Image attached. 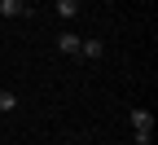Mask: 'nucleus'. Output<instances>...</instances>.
<instances>
[{
    "label": "nucleus",
    "mask_w": 158,
    "mask_h": 145,
    "mask_svg": "<svg viewBox=\"0 0 158 145\" xmlns=\"http://www.w3.org/2000/svg\"><path fill=\"white\" fill-rule=\"evenodd\" d=\"M127 119H132V136H136V145H154V114H149V110H132Z\"/></svg>",
    "instance_id": "nucleus-1"
},
{
    "label": "nucleus",
    "mask_w": 158,
    "mask_h": 145,
    "mask_svg": "<svg viewBox=\"0 0 158 145\" xmlns=\"http://www.w3.org/2000/svg\"><path fill=\"white\" fill-rule=\"evenodd\" d=\"M0 18H31L27 0H0Z\"/></svg>",
    "instance_id": "nucleus-2"
},
{
    "label": "nucleus",
    "mask_w": 158,
    "mask_h": 145,
    "mask_svg": "<svg viewBox=\"0 0 158 145\" xmlns=\"http://www.w3.org/2000/svg\"><path fill=\"white\" fill-rule=\"evenodd\" d=\"M79 44H84V40H79L75 31H62V35H57V53H66V57H79Z\"/></svg>",
    "instance_id": "nucleus-3"
},
{
    "label": "nucleus",
    "mask_w": 158,
    "mask_h": 145,
    "mask_svg": "<svg viewBox=\"0 0 158 145\" xmlns=\"http://www.w3.org/2000/svg\"><path fill=\"white\" fill-rule=\"evenodd\" d=\"M101 53H106V44H101V40H84V44H79V57H88V62H97Z\"/></svg>",
    "instance_id": "nucleus-4"
},
{
    "label": "nucleus",
    "mask_w": 158,
    "mask_h": 145,
    "mask_svg": "<svg viewBox=\"0 0 158 145\" xmlns=\"http://www.w3.org/2000/svg\"><path fill=\"white\" fill-rule=\"evenodd\" d=\"M57 13H62V18H75L79 13V0H57Z\"/></svg>",
    "instance_id": "nucleus-5"
},
{
    "label": "nucleus",
    "mask_w": 158,
    "mask_h": 145,
    "mask_svg": "<svg viewBox=\"0 0 158 145\" xmlns=\"http://www.w3.org/2000/svg\"><path fill=\"white\" fill-rule=\"evenodd\" d=\"M0 110H18V97L9 88H0Z\"/></svg>",
    "instance_id": "nucleus-6"
}]
</instances>
